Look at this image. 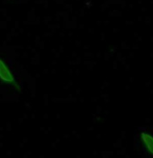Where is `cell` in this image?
Segmentation results:
<instances>
[{
	"mask_svg": "<svg viewBox=\"0 0 153 158\" xmlns=\"http://www.w3.org/2000/svg\"><path fill=\"white\" fill-rule=\"evenodd\" d=\"M0 85L13 89L15 92L22 91L21 77L16 70L12 59L0 55Z\"/></svg>",
	"mask_w": 153,
	"mask_h": 158,
	"instance_id": "1",
	"label": "cell"
},
{
	"mask_svg": "<svg viewBox=\"0 0 153 158\" xmlns=\"http://www.w3.org/2000/svg\"><path fill=\"white\" fill-rule=\"evenodd\" d=\"M134 147L138 154L153 158V130L149 127H138L134 132Z\"/></svg>",
	"mask_w": 153,
	"mask_h": 158,
	"instance_id": "2",
	"label": "cell"
}]
</instances>
